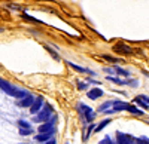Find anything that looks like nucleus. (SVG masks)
Wrapping results in <instances>:
<instances>
[{
	"mask_svg": "<svg viewBox=\"0 0 149 144\" xmlns=\"http://www.w3.org/2000/svg\"><path fill=\"white\" fill-rule=\"evenodd\" d=\"M0 89H2L3 92H6L8 95H10V97H15V98H18V100L24 98V97L27 95L26 91H22V89H19V88H17V86H14V85H10L8 80H5V79H2V77H0Z\"/></svg>",
	"mask_w": 149,
	"mask_h": 144,
	"instance_id": "f257e3e1",
	"label": "nucleus"
},
{
	"mask_svg": "<svg viewBox=\"0 0 149 144\" xmlns=\"http://www.w3.org/2000/svg\"><path fill=\"white\" fill-rule=\"evenodd\" d=\"M51 114H52V109H51V105L46 104L43 109H40V112L34 116V122H37V123L39 122H48Z\"/></svg>",
	"mask_w": 149,
	"mask_h": 144,
	"instance_id": "f03ea898",
	"label": "nucleus"
},
{
	"mask_svg": "<svg viewBox=\"0 0 149 144\" xmlns=\"http://www.w3.org/2000/svg\"><path fill=\"white\" fill-rule=\"evenodd\" d=\"M79 107V110H81V113L85 116V119H86V122H91L93 119H94V112H93V109L91 107H88V105H85V104H79L78 105Z\"/></svg>",
	"mask_w": 149,
	"mask_h": 144,
	"instance_id": "7ed1b4c3",
	"label": "nucleus"
},
{
	"mask_svg": "<svg viewBox=\"0 0 149 144\" xmlns=\"http://www.w3.org/2000/svg\"><path fill=\"white\" fill-rule=\"evenodd\" d=\"M116 144H134V138L128 134L124 132H116Z\"/></svg>",
	"mask_w": 149,
	"mask_h": 144,
	"instance_id": "20e7f679",
	"label": "nucleus"
},
{
	"mask_svg": "<svg viewBox=\"0 0 149 144\" xmlns=\"http://www.w3.org/2000/svg\"><path fill=\"white\" fill-rule=\"evenodd\" d=\"M42 105H43V100L39 97V98H34V103L31 104V107H30V113L31 114H37L40 112V109H42Z\"/></svg>",
	"mask_w": 149,
	"mask_h": 144,
	"instance_id": "39448f33",
	"label": "nucleus"
},
{
	"mask_svg": "<svg viewBox=\"0 0 149 144\" xmlns=\"http://www.w3.org/2000/svg\"><path fill=\"white\" fill-rule=\"evenodd\" d=\"M52 128H54V123L52 122H45L43 125L39 126V132L40 134H52Z\"/></svg>",
	"mask_w": 149,
	"mask_h": 144,
	"instance_id": "423d86ee",
	"label": "nucleus"
},
{
	"mask_svg": "<svg viewBox=\"0 0 149 144\" xmlns=\"http://www.w3.org/2000/svg\"><path fill=\"white\" fill-rule=\"evenodd\" d=\"M34 103V98H33V95H30V94H27L24 98H21V101L18 103V105H21V107H31V104Z\"/></svg>",
	"mask_w": 149,
	"mask_h": 144,
	"instance_id": "0eeeda50",
	"label": "nucleus"
},
{
	"mask_svg": "<svg viewBox=\"0 0 149 144\" xmlns=\"http://www.w3.org/2000/svg\"><path fill=\"white\" fill-rule=\"evenodd\" d=\"M115 51L122 52V54H133V49H131V48H128L127 45H122V43H119V45L115 46Z\"/></svg>",
	"mask_w": 149,
	"mask_h": 144,
	"instance_id": "6e6552de",
	"label": "nucleus"
},
{
	"mask_svg": "<svg viewBox=\"0 0 149 144\" xmlns=\"http://www.w3.org/2000/svg\"><path fill=\"white\" fill-rule=\"evenodd\" d=\"M102 95H103V91H102V89L94 88V89H91V91L88 92V98L95 100V98H98V97H102Z\"/></svg>",
	"mask_w": 149,
	"mask_h": 144,
	"instance_id": "1a4fd4ad",
	"label": "nucleus"
},
{
	"mask_svg": "<svg viewBox=\"0 0 149 144\" xmlns=\"http://www.w3.org/2000/svg\"><path fill=\"white\" fill-rule=\"evenodd\" d=\"M34 140H36L37 143H46V141L51 140V134H40V132H39V135H36Z\"/></svg>",
	"mask_w": 149,
	"mask_h": 144,
	"instance_id": "9d476101",
	"label": "nucleus"
},
{
	"mask_svg": "<svg viewBox=\"0 0 149 144\" xmlns=\"http://www.w3.org/2000/svg\"><path fill=\"white\" fill-rule=\"evenodd\" d=\"M70 64V67H73L76 71H81V73H88V74H91V76H94V73L91 70H88V68H84V67H79V65H76V64H73V63H69Z\"/></svg>",
	"mask_w": 149,
	"mask_h": 144,
	"instance_id": "9b49d317",
	"label": "nucleus"
},
{
	"mask_svg": "<svg viewBox=\"0 0 149 144\" xmlns=\"http://www.w3.org/2000/svg\"><path fill=\"white\" fill-rule=\"evenodd\" d=\"M18 126L19 129H31V125L27 121H18Z\"/></svg>",
	"mask_w": 149,
	"mask_h": 144,
	"instance_id": "f8f14e48",
	"label": "nucleus"
},
{
	"mask_svg": "<svg viewBox=\"0 0 149 144\" xmlns=\"http://www.w3.org/2000/svg\"><path fill=\"white\" fill-rule=\"evenodd\" d=\"M107 123H110V121H109V119H104L103 122H100V125H97V126H95V132H100V131H102V129H103V128H104Z\"/></svg>",
	"mask_w": 149,
	"mask_h": 144,
	"instance_id": "ddd939ff",
	"label": "nucleus"
},
{
	"mask_svg": "<svg viewBox=\"0 0 149 144\" xmlns=\"http://www.w3.org/2000/svg\"><path fill=\"white\" fill-rule=\"evenodd\" d=\"M134 144H149V138H146V137L134 138Z\"/></svg>",
	"mask_w": 149,
	"mask_h": 144,
	"instance_id": "4468645a",
	"label": "nucleus"
},
{
	"mask_svg": "<svg viewBox=\"0 0 149 144\" xmlns=\"http://www.w3.org/2000/svg\"><path fill=\"white\" fill-rule=\"evenodd\" d=\"M110 105H113V101H107V103H104L103 105H100V109H98V112H104L106 109H109Z\"/></svg>",
	"mask_w": 149,
	"mask_h": 144,
	"instance_id": "2eb2a0df",
	"label": "nucleus"
},
{
	"mask_svg": "<svg viewBox=\"0 0 149 144\" xmlns=\"http://www.w3.org/2000/svg\"><path fill=\"white\" fill-rule=\"evenodd\" d=\"M33 132V129H19V135L26 137V135H30Z\"/></svg>",
	"mask_w": 149,
	"mask_h": 144,
	"instance_id": "dca6fc26",
	"label": "nucleus"
},
{
	"mask_svg": "<svg viewBox=\"0 0 149 144\" xmlns=\"http://www.w3.org/2000/svg\"><path fill=\"white\" fill-rule=\"evenodd\" d=\"M115 71L118 74H122V76H128V71L127 70H122V68H119V67H115Z\"/></svg>",
	"mask_w": 149,
	"mask_h": 144,
	"instance_id": "f3484780",
	"label": "nucleus"
},
{
	"mask_svg": "<svg viewBox=\"0 0 149 144\" xmlns=\"http://www.w3.org/2000/svg\"><path fill=\"white\" fill-rule=\"evenodd\" d=\"M98 144H113V141H112L110 140V137H106V138H103L100 143H98Z\"/></svg>",
	"mask_w": 149,
	"mask_h": 144,
	"instance_id": "a211bd4d",
	"label": "nucleus"
},
{
	"mask_svg": "<svg viewBox=\"0 0 149 144\" xmlns=\"http://www.w3.org/2000/svg\"><path fill=\"white\" fill-rule=\"evenodd\" d=\"M103 56L107 59V61H110V63H118V61H119L118 58H112V56H109V55H103Z\"/></svg>",
	"mask_w": 149,
	"mask_h": 144,
	"instance_id": "6ab92c4d",
	"label": "nucleus"
},
{
	"mask_svg": "<svg viewBox=\"0 0 149 144\" xmlns=\"http://www.w3.org/2000/svg\"><path fill=\"white\" fill-rule=\"evenodd\" d=\"M78 85H79V89H85L86 88V85H85V83H82V82H79Z\"/></svg>",
	"mask_w": 149,
	"mask_h": 144,
	"instance_id": "aec40b11",
	"label": "nucleus"
},
{
	"mask_svg": "<svg viewBox=\"0 0 149 144\" xmlns=\"http://www.w3.org/2000/svg\"><path fill=\"white\" fill-rule=\"evenodd\" d=\"M45 144H57V143H55V140H52V138H51V140H49V141H46Z\"/></svg>",
	"mask_w": 149,
	"mask_h": 144,
	"instance_id": "412c9836",
	"label": "nucleus"
},
{
	"mask_svg": "<svg viewBox=\"0 0 149 144\" xmlns=\"http://www.w3.org/2000/svg\"><path fill=\"white\" fill-rule=\"evenodd\" d=\"M2 31H3V28H0V33H2Z\"/></svg>",
	"mask_w": 149,
	"mask_h": 144,
	"instance_id": "4be33fe9",
	"label": "nucleus"
},
{
	"mask_svg": "<svg viewBox=\"0 0 149 144\" xmlns=\"http://www.w3.org/2000/svg\"><path fill=\"white\" fill-rule=\"evenodd\" d=\"M19 144H27V143H19Z\"/></svg>",
	"mask_w": 149,
	"mask_h": 144,
	"instance_id": "5701e85b",
	"label": "nucleus"
}]
</instances>
